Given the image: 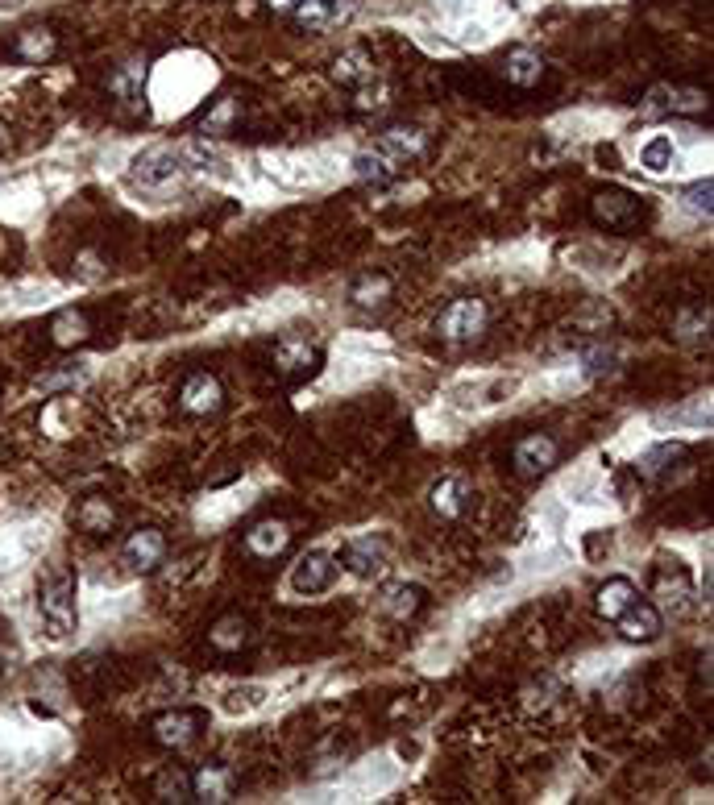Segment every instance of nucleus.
<instances>
[{"mask_svg":"<svg viewBox=\"0 0 714 805\" xmlns=\"http://www.w3.org/2000/svg\"><path fill=\"white\" fill-rule=\"evenodd\" d=\"M38 615L46 623L50 640H67L79 623V610H75V577L63 561H54L42 577H38Z\"/></svg>","mask_w":714,"mask_h":805,"instance_id":"1","label":"nucleus"},{"mask_svg":"<svg viewBox=\"0 0 714 805\" xmlns=\"http://www.w3.org/2000/svg\"><path fill=\"white\" fill-rule=\"evenodd\" d=\"M486 303L482 299H453L449 308L436 316V337L449 341V345H470L486 332Z\"/></svg>","mask_w":714,"mask_h":805,"instance_id":"2","label":"nucleus"},{"mask_svg":"<svg viewBox=\"0 0 714 805\" xmlns=\"http://www.w3.org/2000/svg\"><path fill=\"white\" fill-rule=\"evenodd\" d=\"M557 461H561V444L548 432H532L524 440H515V449H511V465L519 478H544Z\"/></svg>","mask_w":714,"mask_h":805,"instance_id":"3","label":"nucleus"},{"mask_svg":"<svg viewBox=\"0 0 714 805\" xmlns=\"http://www.w3.org/2000/svg\"><path fill=\"white\" fill-rule=\"evenodd\" d=\"M208 727V714L204 710H167L154 718V743L158 747H171V752H183L191 747Z\"/></svg>","mask_w":714,"mask_h":805,"instance_id":"4","label":"nucleus"},{"mask_svg":"<svg viewBox=\"0 0 714 805\" xmlns=\"http://www.w3.org/2000/svg\"><path fill=\"white\" fill-rule=\"evenodd\" d=\"M590 220L598 229H631L640 220V200L623 187H607L590 200Z\"/></svg>","mask_w":714,"mask_h":805,"instance_id":"5","label":"nucleus"},{"mask_svg":"<svg viewBox=\"0 0 714 805\" xmlns=\"http://www.w3.org/2000/svg\"><path fill=\"white\" fill-rule=\"evenodd\" d=\"M357 9V0H299L291 9V21L299 25L304 34H324V30H337L345 25Z\"/></svg>","mask_w":714,"mask_h":805,"instance_id":"6","label":"nucleus"},{"mask_svg":"<svg viewBox=\"0 0 714 805\" xmlns=\"http://www.w3.org/2000/svg\"><path fill=\"white\" fill-rule=\"evenodd\" d=\"M179 407L187 415H216L225 407V391H221V378L208 374V370H196L187 374L183 386H179Z\"/></svg>","mask_w":714,"mask_h":805,"instance_id":"7","label":"nucleus"},{"mask_svg":"<svg viewBox=\"0 0 714 805\" xmlns=\"http://www.w3.org/2000/svg\"><path fill=\"white\" fill-rule=\"evenodd\" d=\"M474 486H470V478L465 474H449V478H441L432 486V494H428V503H432V511L441 515V519H449V523H457V519H465L470 515V507H474Z\"/></svg>","mask_w":714,"mask_h":805,"instance_id":"8","label":"nucleus"},{"mask_svg":"<svg viewBox=\"0 0 714 805\" xmlns=\"http://www.w3.org/2000/svg\"><path fill=\"white\" fill-rule=\"evenodd\" d=\"M615 631L623 635L627 644H652L656 635L665 631V619H661V610H656V602L636 598V602H631L623 615L615 619Z\"/></svg>","mask_w":714,"mask_h":805,"instance_id":"9","label":"nucleus"},{"mask_svg":"<svg viewBox=\"0 0 714 805\" xmlns=\"http://www.w3.org/2000/svg\"><path fill=\"white\" fill-rule=\"evenodd\" d=\"M162 561H167V536L158 527H137L125 540V565L133 573H154Z\"/></svg>","mask_w":714,"mask_h":805,"instance_id":"10","label":"nucleus"},{"mask_svg":"<svg viewBox=\"0 0 714 805\" xmlns=\"http://www.w3.org/2000/svg\"><path fill=\"white\" fill-rule=\"evenodd\" d=\"M333 581H337V561L328 557V552H308V557H299L291 569L295 594H324Z\"/></svg>","mask_w":714,"mask_h":805,"instance_id":"11","label":"nucleus"},{"mask_svg":"<svg viewBox=\"0 0 714 805\" xmlns=\"http://www.w3.org/2000/svg\"><path fill=\"white\" fill-rule=\"evenodd\" d=\"M287 548H291V527L283 519H262V523H254L250 532H245V552L258 557V561L283 557Z\"/></svg>","mask_w":714,"mask_h":805,"instance_id":"12","label":"nucleus"},{"mask_svg":"<svg viewBox=\"0 0 714 805\" xmlns=\"http://www.w3.org/2000/svg\"><path fill=\"white\" fill-rule=\"evenodd\" d=\"M250 640H254V623L237 615V610H229V615H221L208 627V644L221 656H237L241 648H250Z\"/></svg>","mask_w":714,"mask_h":805,"instance_id":"13","label":"nucleus"},{"mask_svg":"<svg viewBox=\"0 0 714 805\" xmlns=\"http://www.w3.org/2000/svg\"><path fill=\"white\" fill-rule=\"evenodd\" d=\"M378 150L387 154V158H395L399 166H403V162H416V158H424V150H428V133L416 129V125H391L387 133L378 137Z\"/></svg>","mask_w":714,"mask_h":805,"instance_id":"14","label":"nucleus"},{"mask_svg":"<svg viewBox=\"0 0 714 805\" xmlns=\"http://www.w3.org/2000/svg\"><path fill=\"white\" fill-rule=\"evenodd\" d=\"M237 789V776L225 764H204L191 772V801H229Z\"/></svg>","mask_w":714,"mask_h":805,"instance_id":"15","label":"nucleus"},{"mask_svg":"<svg viewBox=\"0 0 714 805\" xmlns=\"http://www.w3.org/2000/svg\"><path fill=\"white\" fill-rule=\"evenodd\" d=\"M424 602H428V594L420 586H411V581H395V586H387V590H382V598H378L382 615L395 619V623L416 619L420 610H424Z\"/></svg>","mask_w":714,"mask_h":805,"instance_id":"16","label":"nucleus"},{"mask_svg":"<svg viewBox=\"0 0 714 805\" xmlns=\"http://www.w3.org/2000/svg\"><path fill=\"white\" fill-rule=\"evenodd\" d=\"M274 366H279V374H287L291 382H299V378H312V374H316L320 353H316L308 341L287 337L279 349H274Z\"/></svg>","mask_w":714,"mask_h":805,"instance_id":"17","label":"nucleus"},{"mask_svg":"<svg viewBox=\"0 0 714 805\" xmlns=\"http://www.w3.org/2000/svg\"><path fill=\"white\" fill-rule=\"evenodd\" d=\"M636 598H640V590H636V581H631V577H607L598 586V594H594V610L607 623H615Z\"/></svg>","mask_w":714,"mask_h":805,"instance_id":"18","label":"nucleus"},{"mask_svg":"<svg viewBox=\"0 0 714 805\" xmlns=\"http://www.w3.org/2000/svg\"><path fill=\"white\" fill-rule=\"evenodd\" d=\"M175 171H179V150H171V146H154L133 158V179H142L150 187L175 179Z\"/></svg>","mask_w":714,"mask_h":805,"instance_id":"19","label":"nucleus"},{"mask_svg":"<svg viewBox=\"0 0 714 805\" xmlns=\"http://www.w3.org/2000/svg\"><path fill=\"white\" fill-rule=\"evenodd\" d=\"M503 79L511 83V88H536V83L544 79V59L536 50H528V46H519V50H511L507 59H503Z\"/></svg>","mask_w":714,"mask_h":805,"instance_id":"20","label":"nucleus"},{"mask_svg":"<svg viewBox=\"0 0 714 805\" xmlns=\"http://www.w3.org/2000/svg\"><path fill=\"white\" fill-rule=\"evenodd\" d=\"M382 561H387V552H382L378 540H353V544H345V552H341V565H345L353 577H374V573L382 569Z\"/></svg>","mask_w":714,"mask_h":805,"instance_id":"21","label":"nucleus"},{"mask_svg":"<svg viewBox=\"0 0 714 805\" xmlns=\"http://www.w3.org/2000/svg\"><path fill=\"white\" fill-rule=\"evenodd\" d=\"M75 523L84 527L88 536H108L113 532V523H117V507L108 503V498L92 494V498H84V503L75 507Z\"/></svg>","mask_w":714,"mask_h":805,"instance_id":"22","label":"nucleus"},{"mask_svg":"<svg viewBox=\"0 0 714 805\" xmlns=\"http://www.w3.org/2000/svg\"><path fill=\"white\" fill-rule=\"evenodd\" d=\"M333 79L345 83V88H366V83L374 79V59L362 46H353V50H345L341 59L333 63Z\"/></svg>","mask_w":714,"mask_h":805,"instance_id":"23","label":"nucleus"},{"mask_svg":"<svg viewBox=\"0 0 714 805\" xmlns=\"http://www.w3.org/2000/svg\"><path fill=\"white\" fill-rule=\"evenodd\" d=\"M88 337H92V324H88L84 312L67 308V312H59V316L50 320V341L59 345V349H75V345H84Z\"/></svg>","mask_w":714,"mask_h":805,"instance_id":"24","label":"nucleus"},{"mask_svg":"<svg viewBox=\"0 0 714 805\" xmlns=\"http://www.w3.org/2000/svg\"><path fill=\"white\" fill-rule=\"evenodd\" d=\"M685 457V449L681 444H656V449H648V453H640V461H636V474L644 478V482H661L669 469H673V461H681Z\"/></svg>","mask_w":714,"mask_h":805,"instance_id":"25","label":"nucleus"},{"mask_svg":"<svg viewBox=\"0 0 714 805\" xmlns=\"http://www.w3.org/2000/svg\"><path fill=\"white\" fill-rule=\"evenodd\" d=\"M349 299L357 308H382V303L391 299V279L387 274H362V279H353Z\"/></svg>","mask_w":714,"mask_h":805,"instance_id":"26","label":"nucleus"},{"mask_svg":"<svg viewBox=\"0 0 714 805\" xmlns=\"http://www.w3.org/2000/svg\"><path fill=\"white\" fill-rule=\"evenodd\" d=\"M353 175L362 179V183H378V187H382V183H391V179L399 175V162L387 158L382 150H378V154H357V158H353Z\"/></svg>","mask_w":714,"mask_h":805,"instance_id":"27","label":"nucleus"},{"mask_svg":"<svg viewBox=\"0 0 714 805\" xmlns=\"http://www.w3.org/2000/svg\"><path fill=\"white\" fill-rule=\"evenodd\" d=\"M13 50H17V59H25V63H46V59H54V50H59V38H54L50 30H25Z\"/></svg>","mask_w":714,"mask_h":805,"instance_id":"28","label":"nucleus"},{"mask_svg":"<svg viewBox=\"0 0 714 805\" xmlns=\"http://www.w3.org/2000/svg\"><path fill=\"white\" fill-rule=\"evenodd\" d=\"M142 83H146V67L142 63H125L108 75V92L121 96V100H137L142 96Z\"/></svg>","mask_w":714,"mask_h":805,"instance_id":"29","label":"nucleus"},{"mask_svg":"<svg viewBox=\"0 0 714 805\" xmlns=\"http://www.w3.org/2000/svg\"><path fill=\"white\" fill-rule=\"evenodd\" d=\"M154 797L158 801H191V772H183V768H167L154 781Z\"/></svg>","mask_w":714,"mask_h":805,"instance_id":"30","label":"nucleus"},{"mask_svg":"<svg viewBox=\"0 0 714 805\" xmlns=\"http://www.w3.org/2000/svg\"><path fill=\"white\" fill-rule=\"evenodd\" d=\"M673 158H677V150H673L669 137H652V142L640 150V166H644L648 175H665L669 166H673Z\"/></svg>","mask_w":714,"mask_h":805,"instance_id":"31","label":"nucleus"},{"mask_svg":"<svg viewBox=\"0 0 714 805\" xmlns=\"http://www.w3.org/2000/svg\"><path fill=\"white\" fill-rule=\"evenodd\" d=\"M706 92L702 88H669V113L673 117H698L706 113Z\"/></svg>","mask_w":714,"mask_h":805,"instance_id":"32","label":"nucleus"},{"mask_svg":"<svg viewBox=\"0 0 714 805\" xmlns=\"http://www.w3.org/2000/svg\"><path fill=\"white\" fill-rule=\"evenodd\" d=\"M561 693H565V689H561L557 677H540L536 685L524 689V706H528V710H548V706H553V702L561 698Z\"/></svg>","mask_w":714,"mask_h":805,"instance_id":"33","label":"nucleus"},{"mask_svg":"<svg viewBox=\"0 0 714 805\" xmlns=\"http://www.w3.org/2000/svg\"><path fill=\"white\" fill-rule=\"evenodd\" d=\"M714 183L710 179H698V183H690V187H685L681 191V200H685V208H690V212H698V216H710L714 212Z\"/></svg>","mask_w":714,"mask_h":805,"instance_id":"34","label":"nucleus"},{"mask_svg":"<svg viewBox=\"0 0 714 805\" xmlns=\"http://www.w3.org/2000/svg\"><path fill=\"white\" fill-rule=\"evenodd\" d=\"M710 328V308H698V312H685L681 320H677V337L681 341H702V332Z\"/></svg>","mask_w":714,"mask_h":805,"instance_id":"35","label":"nucleus"},{"mask_svg":"<svg viewBox=\"0 0 714 805\" xmlns=\"http://www.w3.org/2000/svg\"><path fill=\"white\" fill-rule=\"evenodd\" d=\"M582 362H586V374H611L615 370V353L611 349H586Z\"/></svg>","mask_w":714,"mask_h":805,"instance_id":"36","label":"nucleus"},{"mask_svg":"<svg viewBox=\"0 0 714 805\" xmlns=\"http://www.w3.org/2000/svg\"><path fill=\"white\" fill-rule=\"evenodd\" d=\"M295 5H299V0H266V9H270V13H291Z\"/></svg>","mask_w":714,"mask_h":805,"instance_id":"37","label":"nucleus"},{"mask_svg":"<svg viewBox=\"0 0 714 805\" xmlns=\"http://www.w3.org/2000/svg\"><path fill=\"white\" fill-rule=\"evenodd\" d=\"M5 5H17V0H0V9H5Z\"/></svg>","mask_w":714,"mask_h":805,"instance_id":"38","label":"nucleus"}]
</instances>
